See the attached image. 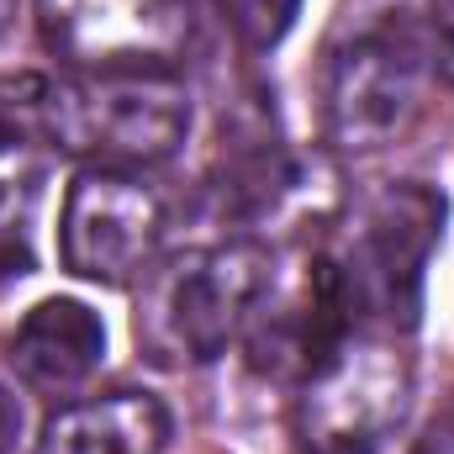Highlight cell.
<instances>
[{
    "label": "cell",
    "mask_w": 454,
    "mask_h": 454,
    "mask_svg": "<svg viewBox=\"0 0 454 454\" xmlns=\"http://www.w3.org/2000/svg\"><path fill=\"white\" fill-rule=\"evenodd\" d=\"M217 11H223V21L232 27V37L243 48L264 53V48H275L296 27L301 0H217Z\"/></svg>",
    "instance_id": "cell-11"
},
{
    "label": "cell",
    "mask_w": 454,
    "mask_h": 454,
    "mask_svg": "<svg viewBox=\"0 0 454 454\" xmlns=\"http://www.w3.org/2000/svg\"><path fill=\"white\" fill-rule=\"evenodd\" d=\"M43 21L85 69H169L191 43L196 0H43Z\"/></svg>",
    "instance_id": "cell-7"
},
{
    "label": "cell",
    "mask_w": 454,
    "mask_h": 454,
    "mask_svg": "<svg viewBox=\"0 0 454 454\" xmlns=\"http://www.w3.org/2000/svg\"><path fill=\"white\" fill-rule=\"evenodd\" d=\"M169 412L148 391H112L96 402L64 407L48 428L37 454H164Z\"/></svg>",
    "instance_id": "cell-9"
},
{
    "label": "cell",
    "mask_w": 454,
    "mask_h": 454,
    "mask_svg": "<svg viewBox=\"0 0 454 454\" xmlns=\"http://www.w3.org/2000/svg\"><path fill=\"white\" fill-rule=\"evenodd\" d=\"M423 37H428L434 74L444 85H454V0H434V11L423 16Z\"/></svg>",
    "instance_id": "cell-12"
},
{
    "label": "cell",
    "mask_w": 454,
    "mask_h": 454,
    "mask_svg": "<svg viewBox=\"0 0 454 454\" xmlns=\"http://www.w3.org/2000/svg\"><path fill=\"white\" fill-rule=\"evenodd\" d=\"M32 201L37 169L27 164V148H0V280L32 270Z\"/></svg>",
    "instance_id": "cell-10"
},
{
    "label": "cell",
    "mask_w": 454,
    "mask_h": 454,
    "mask_svg": "<svg viewBox=\"0 0 454 454\" xmlns=\"http://www.w3.org/2000/svg\"><path fill=\"white\" fill-rule=\"evenodd\" d=\"M16 439H21V402L0 386V454H16Z\"/></svg>",
    "instance_id": "cell-14"
},
{
    "label": "cell",
    "mask_w": 454,
    "mask_h": 454,
    "mask_svg": "<svg viewBox=\"0 0 454 454\" xmlns=\"http://www.w3.org/2000/svg\"><path fill=\"white\" fill-rule=\"evenodd\" d=\"M5 359L32 391L69 396L101 370L106 323L74 296H48L16 323V333L5 339Z\"/></svg>",
    "instance_id": "cell-8"
},
{
    "label": "cell",
    "mask_w": 454,
    "mask_h": 454,
    "mask_svg": "<svg viewBox=\"0 0 454 454\" xmlns=\"http://www.w3.org/2000/svg\"><path fill=\"white\" fill-rule=\"evenodd\" d=\"M164 238V201L148 180L132 169H85L64 196V264L80 280L127 286L132 275H148Z\"/></svg>",
    "instance_id": "cell-6"
},
{
    "label": "cell",
    "mask_w": 454,
    "mask_h": 454,
    "mask_svg": "<svg viewBox=\"0 0 454 454\" xmlns=\"http://www.w3.org/2000/svg\"><path fill=\"white\" fill-rule=\"evenodd\" d=\"M270 248L232 238L212 248H185L143 275L137 296V348L153 364H207L217 359L259 296L270 291Z\"/></svg>",
    "instance_id": "cell-2"
},
{
    "label": "cell",
    "mask_w": 454,
    "mask_h": 454,
    "mask_svg": "<svg viewBox=\"0 0 454 454\" xmlns=\"http://www.w3.org/2000/svg\"><path fill=\"white\" fill-rule=\"evenodd\" d=\"M402 454H454V402H444V407L423 423V434H418Z\"/></svg>",
    "instance_id": "cell-13"
},
{
    "label": "cell",
    "mask_w": 454,
    "mask_h": 454,
    "mask_svg": "<svg viewBox=\"0 0 454 454\" xmlns=\"http://www.w3.org/2000/svg\"><path fill=\"white\" fill-rule=\"evenodd\" d=\"M444 196L423 180L375 191L339 243L323 248L359 328L412 333L423 307V270L444 238Z\"/></svg>",
    "instance_id": "cell-3"
},
{
    "label": "cell",
    "mask_w": 454,
    "mask_h": 454,
    "mask_svg": "<svg viewBox=\"0 0 454 454\" xmlns=\"http://www.w3.org/2000/svg\"><path fill=\"white\" fill-rule=\"evenodd\" d=\"M412 407V354L359 328L301 375L296 434L312 454H380Z\"/></svg>",
    "instance_id": "cell-4"
},
{
    "label": "cell",
    "mask_w": 454,
    "mask_h": 454,
    "mask_svg": "<svg viewBox=\"0 0 454 454\" xmlns=\"http://www.w3.org/2000/svg\"><path fill=\"white\" fill-rule=\"evenodd\" d=\"M11 16H16V0H0V32L11 27Z\"/></svg>",
    "instance_id": "cell-15"
},
{
    "label": "cell",
    "mask_w": 454,
    "mask_h": 454,
    "mask_svg": "<svg viewBox=\"0 0 454 454\" xmlns=\"http://www.w3.org/2000/svg\"><path fill=\"white\" fill-rule=\"evenodd\" d=\"M428 74L434 64H428L423 16H380L359 27L328 59V80H323L328 143H339L348 153L396 143L423 112Z\"/></svg>",
    "instance_id": "cell-5"
},
{
    "label": "cell",
    "mask_w": 454,
    "mask_h": 454,
    "mask_svg": "<svg viewBox=\"0 0 454 454\" xmlns=\"http://www.w3.org/2000/svg\"><path fill=\"white\" fill-rule=\"evenodd\" d=\"M191 132V90L169 69L5 74L0 148H59L101 169L164 164Z\"/></svg>",
    "instance_id": "cell-1"
}]
</instances>
